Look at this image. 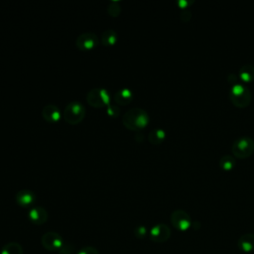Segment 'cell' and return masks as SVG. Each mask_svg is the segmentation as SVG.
<instances>
[{
    "mask_svg": "<svg viewBox=\"0 0 254 254\" xmlns=\"http://www.w3.org/2000/svg\"><path fill=\"white\" fill-rule=\"evenodd\" d=\"M86 101L95 108L107 107L110 104L109 92L103 87H94L86 94Z\"/></svg>",
    "mask_w": 254,
    "mask_h": 254,
    "instance_id": "5b68a950",
    "label": "cell"
},
{
    "mask_svg": "<svg viewBox=\"0 0 254 254\" xmlns=\"http://www.w3.org/2000/svg\"><path fill=\"white\" fill-rule=\"evenodd\" d=\"M171 236V229L165 223H158L154 225L149 231V237L152 241L157 243H163L167 241Z\"/></svg>",
    "mask_w": 254,
    "mask_h": 254,
    "instance_id": "9c48e42d",
    "label": "cell"
},
{
    "mask_svg": "<svg viewBox=\"0 0 254 254\" xmlns=\"http://www.w3.org/2000/svg\"><path fill=\"white\" fill-rule=\"evenodd\" d=\"M236 161L235 158L231 155H223L222 157H220L219 159V166L221 169L229 171L231 169H233V167L235 166Z\"/></svg>",
    "mask_w": 254,
    "mask_h": 254,
    "instance_id": "d6986e66",
    "label": "cell"
},
{
    "mask_svg": "<svg viewBox=\"0 0 254 254\" xmlns=\"http://www.w3.org/2000/svg\"><path fill=\"white\" fill-rule=\"evenodd\" d=\"M106 114L110 117H118L120 114V108L116 104H109L106 107Z\"/></svg>",
    "mask_w": 254,
    "mask_h": 254,
    "instance_id": "44dd1931",
    "label": "cell"
},
{
    "mask_svg": "<svg viewBox=\"0 0 254 254\" xmlns=\"http://www.w3.org/2000/svg\"><path fill=\"white\" fill-rule=\"evenodd\" d=\"M24 250L20 243L18 242H8L6 243L0 251V254H23Z\"/></svg>",
    "mask_w": 254,
    "mask_h": 254,
    "instance_id": "ac0fdd59",
    "label": "cell"
},
{
    "mask_svg": "<svg viewBox=\"0 0 254 254\" xmlns=\"http://www.w3.org/2000/svg\"><path fill=\"white\" fill-rule=\"evenodd\" d=\"M238 248L245 253L254 252V233L242 234L237 241Z\"/></svg>",
    "mask_w": 254,
    "mask_h": 254,
    "instance_id": "4fadbf2b",
    "label": "cell"
},
{
    "mask_svg": "<svg viewBox=\"0 0 254 254\" xmlns=\"http://www.w3.org/2000/svg\"><path fill=\"white\" fill-rule=\"evenodd\" d=\"M76 254H99L98 250L92 246H85L81 249H79Z\"/></svg>",
    "mask_w": 254,
    "mask_h": 254,
    "instance_id": "603a6c76",
    "label": "cell"
},
{
    "mask_svg": "<svg viewBox=\"0 0 254 254\" xmlns=\"http://www.w3.org/2000/svg\"><path fill=\"white\" fill-rule=\"evenodd\" d=\"M99 43L97 36L92 32H85L80 34L75 40V46L80 51L93 50Z\"/></svg>",
    "mask_w": 254,
    "mask_h": 254,
    "instance_id": "ba28073f",
    "label": "cell"
},
{
    "mask_svg": "<svg viewBox=\"0 0 254 254\" xmlns=\"http://www.w3.org/2000/svg\"><path fill=\"white\" fill-rule=\"evenodd\" d=\"M42 116L43 118L50 123H56L60 121L62 114L61 110L54 104H47L44 106L42 110Z\"/></svg>",
    "mask_w": 254,
    "mask_h": 254,
    "instance_id": "7c38bea8",
    "label": "cell"
},
{
    "mask_svg": "<svg viewBox=\"0 0 254 254\" xmlns=\"http://www.w3.org/2000/svg\"><path fill=\"white\" fill-rule=\"evenodd\" d=\"M117 39H118V35L116 31L112 29H107L104 32H102L100 42L105 47H111L117 42Z\"/></svg>",
    "mask_w": 254,
    "mask_h": 254,
    "instance_id": "2e32d148",
    "label": "cell"
},
{
    "mask_svg": "<svg viewBox=\"0 0 254 254\" xmlns=\"http://www.w3.org/2000/svg\"><path fill=\"white\" fill-rule=\"evenodd\" d=\"M134 234L137 238H144L148 234V229L144 225H138L134 229Z\"/></svg>",
    "mask_w": 254,
    "mask_h": 254,
    "instance_id": "7402d4cb",
    "label": "cell"
},
{
    "mask_svg": "<svg viewBox=\"0 0 254 254\" xmlns=\"http://www.w3.org/2000/svg\"><path fill=\"white\" fill-rule=\"evenodd\" d=\"M16 202L22 207H30L36 201V194L31 190H20L17 191L15 196Z\"/></svg>",
    "mask_w": 254,
    "mask_h": 254,
    "instance_id": "8fae6325",
    "label": "cell"
},
{
    "mask_svg": "<svg viewBox=\"0 0 254 254\" xmlns=\"http://www.w3.org/2000/svg\"><path fill=\"white\" fill-rule=\"evenodd\" d=\"M193 1H188V0H179L178 1V5L182 8V9H187L189 7V5H190Z\"/></svg>",
    "mask_w": 254,
    "mask_h": 254,
    "instance_id": "d4e9b609",
    "label": "cell"
},
{
    "mask_svg": "<svg viewBox=\"0 0 254 254\" xmlns=\"http://www.w3.org/2000/svg\"><path fill=\"white\" fill-rule=\"evenodd\" d=\"M150 121L148 112L140 107H133L123 114V125L133 131H139L145 128Z\"/></svg>",
    "mask_w": 254,
    "mask_h": 254,
    "instance_id": "6da1fadb",
    "label": "cell"
},
{
    "mask_svg": "<svg viewBox=\"0 0 254 254\" xmlns=\"http://www.w3.org/2000/svg\"><path fill=\"white\" fill-rule=\"evenodd\" d=\"M229 98L235 106L243 108L249 105L252 99V95H251V91L247 86L238 82L233 84L230 87Z\"/></svg>",
    "mask_w": 254,
    "mask_h": 254,
    "instance_id": "7a4b0ae2",
    "label": "cell"
},
{
    "mask_svg": "<svg viewBox=\"0 0 254 254\" xmlns=\"http://www.w3.org/2000/svg\"><path fill=\"white\" fill-rule=\"evenodd\" d=\"M238 77L245 82L254 80V65L251 64H244L238 70Z\"/></svg>",
    "mask_w": 254,
    "mask_h": 254,
    "instance_id": "9a60e30c",
    "label": "cell"
},
{
    "mask_svg": "<svg viewBox=\"0 0 254 254\" xmlns=\"http://www.w3.org/2000/svg\"><path fill=\"white\" fill-rule=\"evenodd\" d=\"M166 137V132L161 128H154L150 131L148 140L153 145H159L161 144Z\"/></svg>",
    "mask_w": 254,
    "mask_h": 254,
    "instance_id": "e0dca14e",
    "label": "cell"
},
{
    "mask_svg": "<svg viewBox=\"0 0 254 254\" xmlns=\"http://www.w3.org/2000/svg\"><path fill=\"white\" fill-rule=\"evenodd\" d=\"M172 225L180 231H186L191 226V218L189 213L183 209H176L171 214Z\"/></svg>",
    "mask_w": 254,
    "mask_h": 254,
    "instance_id": "52a82bcc",
    "label": "cell"
},
{
    "mask_svg": "<svg viewBox=\"0 0 254 254\" xmlns=\"http://www.w3.org/2000/svg\"><path fill=\"white\" fill-rule=\"evenodd\" d=\"M254 151V140L249 136H240L231 145V152L238 159L248 158Z\"/></svg>",
    "mask_w": 254,
    "mask_h": 254,
    "instance_id": "277c9868",
    "label": "cell"
},
{
    "mask_svg": "<svg viewBox=\"0 0 254 254\" xmlns=\"http://www.w3.org/2000/svg\"><path fill=\"white\" fill-rule=\"evenodd\" d=\"M106 11L111 17H118L121 12V7L119 5V2L118 1L109 2L108 6L106 8Z\"/></svg>",
    "mask_w": 254,
    "mask_h": 254,
    "instance_id": "ffe728a7",
    "label": "cell"
},
{
    "mask_svg": "<svg viewBox=\"0 0 254 254\" xmlns=\"http://www.w3.org/2000/svg\"><path fill=\"white\" fill-rule=\"evenodd\" d=\"M114 101L116 102V104L119 105H127L128 103H130L133 99V92L127 88V87H123L121 89H119L113 96Z\"/></svg>",
    "mask_w": 254,
    "mask_h": 254,
    "instance_id": "5bb4252c",
    "label": "cell"
},
{
    "mask_svg": "<svg viewBox=\"0 0 254 254\" xmlns=\"http://www.w3.org/2000/svg\"><path fill=\"white\" fill-rule=\"evenodd\" d=\"M49 214L47 210L42 206H33L28 211V219L36 225H41L47 222Z\"/></svg>",
    "mask_w": 254,
    "mask_h": 254,
    "instance_id": "30bf717a",
    "label": "cell"
},
{
    "mask_svg": "<svg viewBox=\"0 0 254 254\" xmlns=\"http://www.w3.org/2000/svg\"><path fill=\"white\" fill-rule=\"evenodd\" d=\"M63 117L66 123L76 125L84 119L85 107L79 101H71L64 107Z\"/></svg>",
    "mask_w": 254,
    "mask_h": 254,
    "instance_id": "3957f363",
    "label": "cell"
},
{
    "mask_svg": "<svg viewBox=\"0 0 254 254\" xmlns=\"http://www.w3.org/2000/svg\"><path fill=\"white\" fill-rule=\"evenodd\" d=\"M191 17V11L190 9H183V11L181 12V20H183L184 22H187L190 19Z\"/></svg>",
    "mask_w": 254,
    "mask_h": 254,
    "instance_id": "cb8c5ba5",
    "label": "cell"
},
{
    "mask_svg": "<svg viewBox=\"0 0 254 254\" xmlns=\"http://www.w3.org/2000/svg\"><path fill=\"white\" fill-rule=\"evenodd\" d=\"M41 243L45 249L60 253L64 248L65 241L59 233L55 231H48L43 234L41 238Z\"/></svg>",
    "mask_w": 254,
    "mask_h": 254,
    "instance_id": "8992f818",
    "label": "cell"
}]
</instances>
